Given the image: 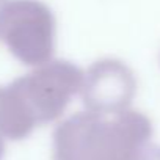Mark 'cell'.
Masks as SVG:
<instances>
[{
  "label": "cell",
  "instance_id": "cell-1",
  "mask_svg": "<svg viewBox=\"0 0 160 160\" xmlns=\"http://www.w3.org/2000/svg\"><path fill=\"white\" fill-rule=\"evenodd\" d=\"M152 121L138 110L78 112L53 130V160H148Z\"/></svg>",
  "mask_w": 160,
  "mask_h": 160
},
{
  "label": "cell",
  "instance_id": "cell-2",
  "mask_svg": "<svg viewBox=\"0 0 160 160\" xmlns=\"http://www.w3.org/2000/svg\"><path fill=\"white\" fill-rule=\"evenodd\" d=\"M57 21L41 0H7L0 5V41L27 66H41L55 52Z\"/></svg>",
  "mask_w": 160,
  "mask_h": 160
},
{
  "label": "cell",
  "instance_id": "cell-3",
  "mask_svg": "<svg viewBox=\"0 0 160 160\" xmlns=\"http://www.w3.org/2000/svg\"><path fill=\"white\" fill-rule=\"evenodd\" d=\"M85 72L68 60H50L11 82L38 126L57 121L80 93Z\"/></svg>",
  "mask_w": 160,
  "mask_h": 160
},
{
  "label": "cell",
  "instance_id": "cell-4",
  "mask_svg": "<svg viewBox=\"0 0 160 160\" xmlns=\"http://www.w3.org/2000/svg\"><path fill=\"white\" fill-rule=\"evenodd\" d=\"M137 93L133 71L116 58L93 63L83 75L80 90L83 105L96 113H118L127 110Z\"/></svg>",
  "mask_w": 160,
  "mask_h": 160
},
{
  "label": "cell",
  "instance_id": "cell-5",
  "mask_svg": "<svg viewBox=\"0 0 160 160\" xmlns=\"http://www.w3.org/2000/svg\"><path fill=\"white\" fill-rule=\"evenodd\" d=\"M35 127H38L36 121L13 85H0V135L18 141L27 138Z\"/></svg>",
  "mask_w": 160,
  "mask_h": 160
},
{
  "label": "cell",
  "instance_id": "cell-6",
  "mask_svg": "<svg viewBox=\"0 0 160 160\" xmlns=\"http://www.w3.org/2000/svg\"><path fill=\"white\" fill-rule=\"evenodd\" d=\"M148 160H160V148H152L148 155Z\"/></svg>",
  "mask_w": 160,
  "mask_h": 160
},
{
  "label": "cell",
  "instance_id": "cell-7",
  "mask_svg": "<svg viewBox=\"0 0 160 160\" xmlns=\"http://www.w3.org/2000/svg\"><path fill=\"white\" fill-rule=\"evenodd\" d=\"M3 154H5V143H3V137L0 135V160H2Z\"/></svg>",
  "mask_w": 160,
  "mask_h": 160
},
{
  "label": "cell",
  "instance_id": "cell-8",
  "mask_svg": "<svg viewBox=\"0 0 160 160\" xmlns=\"http://www.w3.org/2000/svg\"><path fill=\"white\" fill-rule=\"evenodd\" d=\"M5 2H7V0H0V5H3Z\"/></svg>",
  "mask_w": 160,
  "mask_h": 160
}]
</instances>
